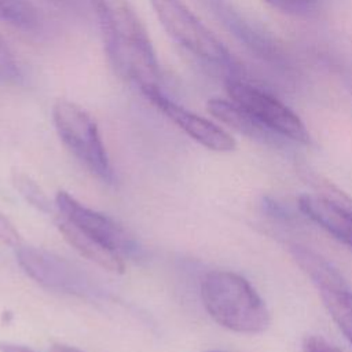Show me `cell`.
I'll return each instance as SVG.
<instances>
[{"label":"cell","instance_id":"cell-1","mask_svg":"<svg viewBox=\"0 0 352 352\" xmlns=\"http://www.w3.org/2000/svg\"><path fill=\"white\" fill-rule=\"evenodd\" d=\"M104 51L116 72L142 94L161 88V72L150 36L128 0H94Z\"/></svg>","mask_w":352,"mask_h":352},{"label":"cell","instance_id":"cell-2","mask_svg":"<svg viewBox=\"0 0 352 352\" xmlns=\"http://www.w3.org/2000/svg\"><path fill=\"white\" fill-rule=\"evenodd\" d=\"M201 298L210 318L231 331L257 334L271 323L264 300L239 274L209 271L201 282Z\"/></svg>","mask_w":352,"mask_h":352},{"label":"cell","instance_id":"cell-3","mask_svg":"<svg viewBox=\"0 0 352 352\" xmlns=\"http://www.w3.org/2000/svg\"><path fill=\"white\" fill-rule=\"evenodd\" d=\"M150 4L161 26L179 45L230 76L238 69L227 47L182 0H150Z\"/></svg>","mask_w":352,"mask_h":352},{"label":"cell","instance_id":"cell-4","mask_svg":"<svg viewBox=\"0 0 352 352\" xmlns=\"http://www.w3.org/2000/svg\"><path fill=\"white\" fill-rule=\"evenodd\" d=\"M52 121L70 153L96 177L111 183L114 173L92 116L74 102L58 99L52 106Z\"/></svg>","mask_w":352,"mask_h":352},{"label":"cell","instance_id":"cell-5","mask_svg":"<svg viewBox=\"0 0 352 352\" xmlns=\"http://www.w3.org/2000/svg\"><path fill=\"white\" fill-rule=\"evenodd\" d=\"M226 91L234 103L272 133L302 144L309 142L301 118L276 96L235 76L226 80Z\"/></svg>","mask_w":352,"mask_h":352},{"label":"cell","instance_id":"cell-6","mask_svg":"<svg viewBox=\"0 0 352 352\" xmlns=\"http://www.w3.org/2000/svg\"><path fill=\"white\" fill-rule=\"evenodd\" d=\"M16 260L32 279L48 289L81 297L100 293L94 280L80 268L43 249L18 246Z\"/></svg>","mask_w":352,"mask_h":352},{"label":"cell","instance_id":"cell-7","mask_svg":"<svg viewBox=\"0 0 352 352\" xmlns=\"http://www.w3.org/2000/svg\"><path fill=\"white\" fill-rule=\"evenodd\" d=\"M55 206L62 217L120 254H140L139 243L121 224L103 213L84 206L66 191H58Z\"/></svg>","mask_w":352,"mask_h":352},{"label":"cell","instance_id":"cell-8","mask_svg":"<svg viewBox=\"0 0 352 352\" xmlns=\"http://www.w3.org/2000/svg\"><path fill=\"white\" fill-rule=\"evenodd\" d=\"M147 100L154 104L164 116L184 131L199 144L219 153L235 150V139L217 124L184 109L165 95L162 88H154L143 94Z\"/></svg>","mask_w":352,"mask_h":352},{"label":"cell","instance_id":"cell-9","mask_svg":"<svg viewBox=\"0 0 352 352\" xmlns=\"http://www.w3.org/2000/svg\"><path fill=\"white\" fill-rule=\"evenodd\" d=\"M300 210L341 243L352 248V199L344 192L316 191L298 197Z\"/></svg>","mask_w":352,"mask_h":352},{"label":"cell","instance_id":"cell-10","mask_svg":"<svg viewBox=\"0 0 352 352\" xmlns=\"http://www.w3.org/2000/svg\"><path fill=\"white\" fill-rule=\"evenodd\" d=\"M55 224L63 239L87 260L113 274H122L125 271L122 257L118 252L85 234L62 216H59Z\"/></svg>","mask_w":352,"mask_h":352},{"label":"cell","instance_id":"cell-11","mask_svg":"<svg viewBox=\"0 0 352 352\" xmlns=\"http://www.w3.org/2000/svg\"><path fill=\"white\" fill-rule=\"evenodd\" d=\"M206 109L216 120L250 139L261 140L264 143L278 142L279 139H282L280 136L272 133L271 131L260 125L254 118H252L242 107H239L231 99L227 100L220 98H212L208 100Z\"/></svg>","mask_w":352,"mask_h":352},{"label":"cell","instance_id":"cell-12","mask_svg":"<svg viewBox=\"0 0 352 352\" xmlns=\"http://www.w3.org/2000/svg\"><path fill=\"white\" fill-rule=\"evenodd\" d=\"M318 292L329 315L352 345V289L344 280L319 287Z\"/></svg>","mask_w":352,"mask_h":352},{"label":"cell","instance_id":"cell-13","mask_svg":"<svg viewBox=\"0 0 352 352\" xmlns=\"http://www.w3.org/2000/svg\"><path fill=\"white\" fill-rule=\"evenodd\" d=\"M292 253L297 264L311 278L318 289L344 280L341 274L315 252L302 246H293Z\"/></svg>","mask_w":352,"mask_h":352},{"label":"cell","instance_id":"cell-14","mask_svg":"<svg viewBox=\"0 0 352 352\" xmlns=\"http://www.w3.org/2000/svg\"><path fill=\"white\" fill-rule=\"evenodd\" d=\"M0 22L25 32L43 28L40 10L29 0H0Z\"/></svg>","mask_w":352,"mask_h":352},{"label":"cell","instance_id":"cell-15","mask_svg":"<svg viewBox=\"0 0 352 352\" xmlns=\"http://www.w3.org/2000/svg\"><path fill=\"white\" fill-rule=\"evenodd\" d=\"M12 183L29 205L34 206L37 210H41L44 213L51 212L52 205H51L50 198L45 195V192L41 190V187L33 179H30L26 173L14 170L12 172Z\"/></svg>","mask_w":352,"mask_h":352},{"label":"cell","instance_id":"cell-16","mask_svg":"<svg viewBox=\"0 0 352 352\" xmlns=\"http://www.w3.org/2000/svg\"><path fill=\"white\" fill-rule=\"evenodd\" d=\"M22 80L19 65L7 41L0 36V82L18 84Z\"/></svg>","mask_w":352,"mask_h":352},{"label":"cell","instance_id":"cell-17","mask_svg":"<svg viewBox=\"0 0 352 352\" xmlns=\"http://www.w3.org/2000/svg\"><path fill=\"white\" fill-rule=\"evenodd\" d=\"M274 10L293 16H308L315 12L318 0H263Z\"/></svg>","mask_w":352,"mask_h":352},{"label":"cell","instance_id":"cell-18","mask_svg":"<svg viewBox=\"0 0 352 352\" xmlns=\"http://www.w3.org/2000/svg\"><path fill=\"white\" fill-rule=\"evenodd\" d=\"M0 242L12 248L21 246L19 232L1 210H0Z\"/></svg>","mask_w":352,"mask_h":352},{"label":"cell","instance_id":"cell-19","mask_svg":"<svg viewBox=\"0 0 352 352\" xmlns=\"http://www.w3.org/2000/svg\"><path fill=\"white\" fill-rule=\"evenodd\" d=\"M301 352H342L320 336H307L302 340Z\"/></svg>","mask_w":352,"mask_h":352},{"label":"cell","instance_id":"cell-20","mask_svg":"<svg viewBox=\"0 0 352 352\" xmlns=\"http://www.w3.org/2000/svg\"><path fill=\"white\" fill-rule=\"evenodd\" d=\"M58 4L70 7V8H77V10H82V8H91L92 10V1L94 0H52Z\"/></svg>","mask_w":352,"mask_h":352},{"label":"cell","instance_id":"cell-21","mask_svg":"<svg viewBox=\"0 0 352 352\" xmlns=\"http://www.w3.org/2000/svg\"><path fill=\"white\" fill-rule=\"evenodd\" d=\"M0 352H34L29 346L12 344V342H0Z\"/></svg>","mask_w":352,"mask_h":352},{"label":"cell","instance_id":"cell-22","mask_svg":"<svg viewBox=\"0 0 352 352\" xmlns=\"http://www.w3.org/2000/svg\"><path fill=\"white\" fill-rule=\"evenodd\" d=\"M51 352H82V351L65 344H54L51 346Z\"/></svg>","mask_w":352,"mask_h":352},{"label":"cell","instance_id":"cell-23","mask_svg":"<svg viewBox=\"0 0 352 352\" xmlns=\"http://www.w3.org/2000/svg\"><path fill=\"white\" fill-rule=\"evenodd\" d=\"M208 352H219V351H208Z\"/></svg>","mask_w":352,"mask_h":352}]
</instances>
